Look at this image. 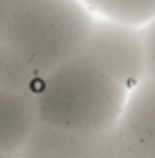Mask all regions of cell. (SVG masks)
<instances>
[{"instance_id": "ba28073f", "label": "cell", "mask_w": 155, "mask_h": 158, "mask_svg": "<svg viewBox=\"0 0 155 158\" xmlns=\"http://www.w3.org/2000/svg\"><path fill=\"white\" fill-rule=\"evenodd\" d=\"M41 76H37L28 64L7 46L0 44V87H9L16 92H34Z\"/></svg>"}, {"instance_id": "6da1fadb", "label": "cell", "mask_w": 155, "mask_h": 158, "mask_svg": "<svg viewBox=\"0 0 155 158\" xmlns=\"http://www.w3.org/2000/svg\"><path fill=\"white\" fill-rule=\"evenodd\" d=\"M32 94L41 124L94 135L116 126L128 99L126 87L80 53L44 73Z\"/></svg>"}, {"instance_id": "277c9868", "label": "cell", "mask_w": 155, "mask_h": 158, "mask_svg": "<svg viewBox=\"0 0 155 158\" xmlns=\"http://www.w3.org/2000/svg\"><path fill=\"white\" fill-rule=\"evenodd\" d=\"M112 142L114 158H155V80L128 92Z\"/></svg>"}, {"instance_id": "8992f818", "label": "cell", "mask_w": 155, "mask_h": 158, "mask_svg": "<svg viewBox=\"0 0 155 158\" xmlns=\"http://www.w3.org/2000/svg\"><path fill=\"white\" fill-rule=\"evenodd\" d=\"M39 124L34 94L0 87V154H21Z\"/></svg>"}, {"instance_id": "30bf717a", "label": "cell", "mask_w": 155, "mask_h": 158, "mask_svg": "<svg viewBox=\"0 0 155 158\" xmlns=\"http://www.w3.org/2000/svg\"><path fill=\"white\" fill-rule=\"evenodd\" d=\"M0 158H18L16 154H0Z\"/></svg>"}, {"instance_id": "52a82bcc", "label": "cell", "mask_w": 155, "mask_h": 158, "mask_svg": "<svg viewBox=\"0 0 155 158\" xmlns=\"http://www.w3.org/2000/svg\"><path fill=\"white\" fill-rule=\"evenodd\" d=\"M96 16L121 21L128 25H146L155 19V0H82Z\"/></svg>"}, {"instance_id": "3957f363", "label": "cell", "mask_w": 155, "mask_h": 158, "mask_svg": "<svg viewBox=\"0 0 155 158\" xmlns=\"http://www.w3.org/2000/svg\"><path fill=\"white\" fill-rule=\"evenodd\" d=\"M80 55L98 64L128 92L144 80V44L137 25L94 16Z\"/></svg>"}, {"instance_id": "9c48e42d", "label": "cell", "mask_w": 155, "mask_h": 158, "mask_svg": "<svg viewBox=\"0 0 155 158\" xmlns=\"http://www.w3.org/2000/svg\"><path fill=\"white\" fill-rule=\"evenodd\" d=\"M144 44V80H155V19L141 25Z\"/></svg>"}, {"instance_id": "7a4b0ae2", "label": "cell", "mask_w": 155, "mask_h": 158, "mask_svg": "<svg viewBox=\"0 0 155 158\" xmlns=\"http://www.w3.org/2000/svg\"><path fill=\"white\" fill-rule=\"evenodd\" d=\"M91 21L82 0H0V44L44 76L78 55Z\"/></svg>"}, {"instance_id": "5b68a950", "label": "cell", "mask_w": 155, "mask_h": 158, "mask_svg": "<svg viewBox=\"0 0 155 158\" xmlns=\"http://www.w3.org/2000/svg\"><path fill=\"white\" fill-rule=\"evenodd\" d=\"M112 131L96 135L73 133L39 122L23 144L18 158H114Z\"/></svg>"}]
</instances>
